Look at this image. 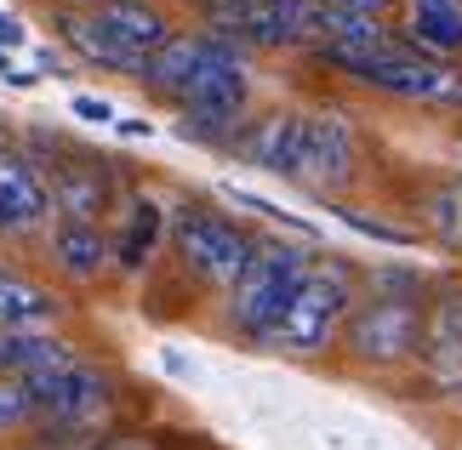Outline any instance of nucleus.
Masks as SVG:
<instances>
[{"mask_svg":"<svg viewBox=\"0 0 462 450\" xmlns=\"http://www.w3.org/2000/svg\"><path fill=\"white\" fill-rule=\"evenodd\" d=\"M422 314H429L422 280L383 268V274L371 280V297L354 302L343 342L360 365H405V359L422 354Z\"/></svg>","mask_w":462,"mask_h":450,"instance_id":"1","label":"nucleus"},{"mask_svg":"<svg viewBox=\"0 0 462 450\" xmlns=\"http://www.w3.org/2000/svg\"><path fill=\"white\" fill-rule=\"evenodd\" d=\"M314 251L303 245H257V257L245 262L240 285L228 291V319H235L240 336L252 342H274L280 319H286V308L297 302V291H303V280L314 274Z\"/></svg>","mask_w":462,"mask_h":450,"instance_id":"2","label":"nucleus"},{"mask_svg":"<svg viewBox=\"0 0 462 450\" xmlns=\"http://www.w3.org/2000/svg\"><path fill=\"white\" fill-rule=\"evenodd\" d=\"M331 69L354 75L371 92H388V97H411V103H462V75L439 58H422L405 41H388V46H371V51H319Z\"/></svg>","mask_w":462,"mask_h":450,"instance_id":"3","label":"nucleus"},{"mask_svg":"<svg viewBox=\"0 0 462 450\" xmlns=\"http://www.w3.org/2000/svg\"><path fill=\"white\" fill-rule=\"evenodd\" d=\"M354 280L343 262H314V274L303 280V291H297V302L286 308V319H280V331L269 348L280 354H297V359H314L326 354L337 336H343L348 314H354Z\"/></svg>","mask_w":462,"mask_h":450,"instance_id":"4","label":"nucleus"},{"mask_svg":"<svg viewBox=\"0 0 462 450\" xmlns=\"http://www.w3.org/2000/svg\"><path fill=\"white\" fill-rule=\"evenodd\" d=\"M171 245H177V257H183L189 274L217 285V291H235L245 262L257 257L252 234L240 223H228L223 211H206V206H177L171 211Z\"/></svg>","mask_w":462,"mask_h":450,"instance_id":"5","label":"nucleus"},{"mask_svg":"<svg viewBox=\"0 0 462 450\" xmlns=\"http://www.w3.org/2000/svg\"><path fill=\"white\" fill-rule=\"evenodd\" d=\"M354 171H360V132H354V120L337 109H314L303 125V154H297L291 183H303L314 194H337L354 183Z\"/></svg>","mask_w":462,"mask_h":450,"instance_id":"6","label":"nucleus"},{"mask_svg":"<svg viewBox=\"0 0 462 450\" xmlns=\"http://www.w3.org/2000/svg\"><path fill=\"white\" fill-rule=\"evenodd\" d=\"M29 393H34V405H41V417L58 422V427H92L103 410H109V376L80 365V359L41 376V382H29Z\"/></svg>","mask_w":462,"mask_h":450,"instance_id":"7","label":"nucleus"},{"mask_svg":"<svg viewBox=\"0 0 462 450\" xmlns=\"http://www.w3.org/2000/svg\"><path fill=\"white\" fill-rule=\"evenodd\" d=\"M422 371L439 393H462V285L439 291L422 314Z\"/></svg>","mask_w":462,"mask_h":450,"instance_id":"8","label":"nucleus"},{"mask_svg":"<svg viewBox=\"0 0 462 450\" xmlns=\"http://www.w3.org/2000/svg\"><path fill=\"white\" fill-rule=\"evenodd\" d=\"M51 217L46 171L29 154H0V234H34Z\"/></svg>","mask_w":462,"mask_h":450,"instance_id":"9","label":"nucleus"},{"mask_svg":"<svg viewBox=\"0 0 462 450\" xmlns=\"http://www.w3.org/2000/svg\"><path fill=\"white\" fill-rule=\"evenodd\" d=\"M303 125H309V115L274 109V115L252 120V125L235 137V154L245 160V166H257V171L291 177V171H297V154H303Z\"/></svg>","mask_w":462,"mask_h":450,"instance_id":"10","label":"nucleus"},{"mask_svg":"<svg viewBox=\"0 0 462 450\" xmlns=\"http://www.w3.org/2000/svg\"><path fill=\"white\" fill-rule=\"evenodd\" d=\"M46 188H51V211H63V223H97L109 211V177H103L97 160H63V166L46 171Z\"/></svg>","mask_w":462,"mask_h":450,"instance_id":"11","label":"nucleus"},{"mask_svg":"<svg viewBox=\"0 0 462 450\" xmlns=\"http://www.w3.org/2000/svg\"><path fill=\"white\" fill-rule=\"evenodd\" d=\"M200 17H206V34H217L228 46H257V51H286V29L274 23L257 0H200Z\"/></svg>","mask_w":462,"mask_h":450,"instance_id":"12","label":"nucleus"},{"mask_svg":"<svg viewBox=\"0 0 462 450\" xmlns=\"http://www.w3.org/2000/svg\"><path fill=\"white\" fill-rule=\"evenodd\" d=\"M211 51H217V34H206V29H194V34H171V41L149 58L143 86L177 103V97H183L189 86H194V75H200V69L211 63Z\"/></svg>","mask_w":462,"mask_h":450,"instance_id":"13","label":"nucleus"},{"mask_svg":"<svg viewBox=\"0 0 462 450\" xmlns=\"http://www.w3.org/2000/svg\"><path fill=\"white\" fill-rule=\"evenodd\" d=\"M58 34H63V46H75L86 63H97V69H115V75H132V80H143V58L137 51H126L115 41L109 29H103V17L92 6H75V12H58Z\"/></svg>","mask_w":462,"mask_h":450,"instance_id":"14","label":"nucleus"},{"mask_svg":"<svg viewBox=\"0 0 462 450\" xmlns=\"http://www.w3.org/2000/svg\"><path fill=\"white\" fill-rule=\"evenodd\" d=\"M92 12L103 17V29H109L126 51H137L143 63H149L154 51L177 34V29H171V17L160 12L154 0H103V6H92Z\"/></svg>","mask_w":462,"mask_h":450,"instance_id":"15","label":"nucleus"},{"mask_svg":"<svg viewBox=\"0 0 462 450\" xmlns=\"http://www.w3.org/2000/svg\"><path fill=\"white\" fill-rule=\"evenodd\" d=\"M405 46L422 58H457L462 51V0H411L405 12Z\"/></svg>","mask_w":462,"mask_h":450,"instance_id":"16","label":"nucleus"},{"mask_svg":"<svg viewBox=\"0 0 462 450\" xmlns=\"http://www.w3.org/2000/svg\"><path fill=\"white\" fill-rule=\"evenodd\" d=\"M160 240H166V206L149 200V194H137L126 206V217H120V234H115V262L120 274H143L154 262Z\"/></svg>","mask_w":462,"mask_h":450,"instance_id":"17","label":"nucleus"},{"mask_svg":"<svg viewBox=\"0 0 462 450\" xmlns=\"http://www.w3.org/2000/svg\"><path fill=\"white\" fill-rule=\"evenodd\" d=\"M51 257H58V268L69 280H97L103 268L115 262V245L103 240L97 223H58V234H51Z\"/></svg>","mask_w":462,"mask_h":450,"instance_id":"18","label":"nucleus"},{"mask_svg":"<svg viewBox=\"0 0 462 450\" xmlns=\"http://www.w3.org/2000/svg\"><path fill=\"white\" fill-rule=\"evenodd\" d=\"M51 314H58V302L41 285H29V280L0 268V331H41Z\"/></svg>","mask_w":462,"mask_h":450,"instance_id":"19","label":"nucleus"},{"mask_svg":"<svg viewBox=\"0 0 462 450\" xmlns=\"http://www.w3.org/2000/svg\"><path fill=\"white\" fill-rule=\"evenodd\" d=\"M257 6L269 12L280 29H286V41H291V46H303V41L314 46V17H319V0H257Z\"/></svg>","mask_w":462,"mask_h":450,"instance_id":"20","label":"nucleus"},{"mask_svg":"<svg viewBox=\"0 0 462 450\" xmlns=\"http://www.w3.org/2000/svg\"><path fill=\"white\" fill-rule=\"evenodd\" d=\"M331 217L354 228V234H365V240H383V245H411L417 234L411 228H394V223H377V217H365V211H354V206H331Z\"/></svg>","mask_w":462,"mask_h":450,"instance_id":"21","label":"nucleus"},{"mask_svg":"<svg viewBox=\"0 0 462 450\" xmlns=\"http://www.w3.org/2000/svg\"><path fill=\"white\" fill-rule=\"evenodd\" d=\"M29 417H41V405H34L29 382H12V376H0V434L23 427Z\"/></svg>","mask_w":462,"mask_h":450,"instance_id":"22","label":"nucleus"},{"mask_svg":"<svg viewBox=\"0 0 462 450\" xmlns=\"http://www.w3.org/2000/svg\"><path fill=\"white\" fill-rule=\"evenodd\" d=\"M434 223H439V234H446L451 245H462V183L434 194Z\"/></svg>","mask_w":462,"mask_h":450,"instance_id":"23","label":"nucleus"},{"mask_svg":"<svg viewBox=\"0 0 462 450\" xmlns=\"http://www.w3.org/2000/svg\"><path fill=\"white\" fill-rule=\"evenodd\" d=\"M228 200H235V206H245V211H257V217H269V223H286L291 234H303V240H309V223L303 217H291V211H280L274 200H263V194H245V188H228Z\"/></svg>","mask_w":462,"mask_h":450,"instance_id":"24","label":"nucleus"},{"mask_svg":"<svg viewBox=\"0 0 462 450\" xmlns=\"http://www.w3.org/2000/svg\"><path fill=\"white\" fill-rule=\"evenodd\" d=\"M75 120H92V125H115L120 115H115V103H103V97H92V92H75Z\"/></svg>","mask_w":462,"mask_h":450,"instance_id":"25","label":"nucleus"},{"mask_svg":"<svg viewBox=\"0 0 462 450\" xmlns=\"http://www.w3.org/2000/svg\"><path fill=\"white\" fill-rule=\"evenodd\" d=\"M326 6H343V12H365V17H383L394 0H326Z\"/></svg>","mask_w":462,"mask_h":450,"instance_id":"26","label":"nucleus"},{"mask_svg":"<svg viewBox=\"0 0 462 450\" xmlns=\"http://www.w3.org/2000/svg\"><path fill=\"white\" fill-rule=\"evenodd\" d=\"M12 46H23V23L12 12H0V51H12Z\"/></svg>","mask_w":462,"mask_h":450,"instance_id":"27","label":"nucleus"},{"mask_svg":"<svg viewBox=\"0 0 462 450\" xmlns=\"http://www.w3.org/2000/svg\"><path fill=\"white\" fill-rule=\"evenodd\" d=\"M92 450H160L154 439H103V445H92Z\"/></svg>","mask_w":462,"mask_h":450,"instance_id":"28","label":"nucleus"},{"mask_svg":"<svg viewBox=\"0 0 462 450\" xmlns=\"http://www.w3.org/2000/svg\"><path fill=\"white\" fill-rule=\"evenodd\" d=\"M0 80H6V86H34V75H17V69H12V58H6V51H0Z\"/></svg>","mask_w":462,"mask_h":450,"instance_id":"29","label":"nucleus"},{"mask_svg":"<svg viewBox=\"0 0 462 450\" xmlns=\"http://www.w3.org/2000/svg\"><path fill=\"white\" fill-rule=\"evenodd\" d=\"M115 125H120V132H126V137H149V132H154L149 120H115Z\"/></svg>","mask_w":462,"mask_h":450,"instance_id":"30","label":"nucleus"},{"mask_svg":"<svg viewBox=\"0 0 462 450\" xmlns=\"http://www.w3.org/2000/svg\"><path fill=\"white\" fill-rule=\"evenodd\" d=\"M75 6H103V0H75Z\"/></svg>","mask_w":462,"mask_h":450,"instance_id":"31","label":"nucleus"},{"mask_svg":"<svg viewBox=\"0 0 462 450\" xmlns=\"http://www.w3.org/2000/svg\"><path fill=\"white\" fill-rule=\"evenodd\" d=\"M0 154H6V132H0Z\"/></svg>","mask_w":462,"mask_h":450,"instance_id":"32","label":"nucleus"}]
</instances>
